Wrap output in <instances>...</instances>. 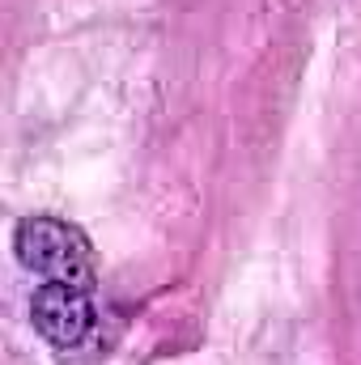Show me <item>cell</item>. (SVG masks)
Instances as JSON below:
<instances>
[{
    "label": "cell",
    "instance_id": "obj_1",
    "mask_svg": "<svg viewBox=\"0 0 361 365\" xmlns=\"http://www.w3.org/2000/svg\"><path fill=\"white\" fill-rule=\"evenodd\" d=\"M13 251L26 272L39 280H64L93 289V247L90 238L60 217H21L13 230Z\"/></svg>",
    "mask_w": 361,
    "mask_h": 365
},
{
    "label": "cell",
    "instance_id": "obj_2",
    "mask_svg": "<svg viewBox=\"0 0 361 365\" xmlns=\"http://www.w3.org/2000/svg\"><path fill=\"white\" fill-rule=\"evenodd\" d=\"M30 319L34 331L51 349H77L93 331V289L86 284H64V280H43L30 297Z\"/></svg>",
    "mask_w": 361,
    "mask_h": 365
}]
</instances>
